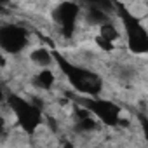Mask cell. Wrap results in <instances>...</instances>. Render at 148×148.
Instances as JSON below:
<instances>
[{"label": "cell", "mask_w": 148, "mask_h": 148, "mask_svg": "<svg viewBox=\"0 0 148 148\" xmlns=\"http://www.w3.org/2000/svg\"><path fill=\"white\" fill-rule=\"evenodd\" d=\"M30 61H32L37 68L47 70V68L52 66L54 56H52V52H51L49 49H45V47H37V49H33V51L30 52Z\"/></svg>", "instance_id": "6da1fadb"}, {"label": "cell", "mask_w": 148, "mask_h": 148, "mask_svg": "<svg viewBox=\"0 0 148 148\" xmlns=\"http://www.w3.org/2000/svg\"><path fill=\"white\" fill-rule=\"evenodd\" d=\"M33 82H35V86H37L38 89H44V91L51 89V87L56 84L54 71H52L51 68H47V70H38L37 75L33 77Z\"/></svg>", "instance_id": "7a4b0ae2"}, {"label": "cell", "mask_w": 148, "mask_h": 148, "mask_svg": "<svg viewBox=\"0 0 148 148\" xmlns=\"http://www.w3.org/2000/svg\"><path fill=\"white\" fill-rule=\"evenodd\" d=\"M5 66V56H2V52H0V68Z\"/></svg>", "instance_id": "3957f363"}, {"label": "cell", "mask_w": 148, "mask_h": 148, "mask_svg": "<svg viewBox=\"0 0 148 148\" xmlns=\"http://www.w3.org/2000/svg\"><path fill=\"white\" fill-rule=\"evenodd\" d=\"M4 125H5V122H4V119H2V117H0V132L4 131Z\"/></svg>", "instance_id": "277c9868"}, {"label": "cell", "mask_w": 148, "mask_h": 148, "mask_svg": "<svg viewBox=\"0 0 148 148\" xmlns=\"http://www.w3.org/2000/svg\"><path fill=\"white\" fill-rule=\"evenodd\" d=\"M2 101H4V92L0 91V103H2Z\"/></svg>", "instance_id": "5b68a950"}]
</instances>
